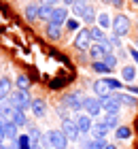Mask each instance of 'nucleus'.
I'll list each match as a JSON object with an SVG mask.
<instances>
[{
    "mask_svg": "<svg viewBox=\"0 0 138 149\" xmlns=\"http://www.w3.org/2000/svg\"><path fill=\"white\" fill-rule=\"evenodd\" d=\"M102 100V111L108 113V115H119V109H121V104H123V100H121V94H110V96L106 98H100Z\"/></svg>",
    "mask_w": 138,
    "mask_h": 149,
    "instance_id": "obj_1",
    "label": "nucleus"
},
{
    "mask_svg": "<svg viewBox=\"0 0 138 149\" xmlns=\"http://www.w3.org/2000/svg\"><path fill=\"white\" fill-rule=\"evenodd\" d=\"M9 98H11V104L15 107V109H19V111L32 109V98H30V94L24 92V90H15Z\"/></svg>",
    "mask_w": 138,
    "mask_h": 149,
    "instance_id": "obj_2",
    "label": "nucleus"
},
{
    "mask_svg": "<svg viewBox=\"0 0 138 149\" xmlns=\"http://www.w3.org/2000/svg\"><path fill=\"white\" fill-rule=\"evenodd\" d=\"M83 102H85V98H83V94L81 92H70V94H66L64 98H62V102L60 104H64L66 109H70L74 113H79L83 109Z\"/></svg>",
    "mask_w": 138,
    "mask_h": 149,
    "instance_id": "obj_3",
    "label": "nucleus"
},
{
    "mask_svg": "<svg viewBox=\"0 0 138 149\" xmlns=\"http://www.w3.org/2000/svg\"><path fill=\"white\" fill-rule=\"evenodd\" d=\"M45 136H47V143H49L53 149H66L68 143H70V141L66 139V134L62 132V130H55V128H53V130H49Z\"/></svg>",
    "mask_w": 138,
    "mask_h": 149,
    "instance_id": "obj_4",
    "label": "nucleus"
},
{
    "mask_svg": "<svg viewBox=\"0 0 138 149\" xmlns=\"http://www.w3.org/2000/svg\"><path fill=\"white\" fill-rule=\"evenodd\" d=\"M60 130L66 134L68 141H79L81 139V130H79L77 121H74L72 117L70 119H62V128H60Z\"/></svg>",
    "mask_w": 138,
    "mask_h": 149,
    "instance_id": "obj_5",
    "label": "nucleus"
},
{
    "mask_svg": "<svg viewBox=\"0 0 138 149\" xmlns=\"http://www.w3.org/2000/svg\"><path fill=\"white\" fill-rule=\"evenodd\" d=\"M113 30L117 36H126L130 30V17L128 15H117L113 17Z\"/></svg>",
    "mask_w": 138,
    "mask_h": 149,
    "instance_id": "obj_6",
    "label": "nucleus"
},
{
    "mask_svg": "<svg viewBox=\"0 0 138 149\" xmlns=\"http://www.w3.org/2000/svg\"><path fill=\"white\" fill-rule=\"evenodd\" d=\"M83 109L89 117H98L102 113V100L100 98H85V102H83Z\"/></svg>",
    "mask_w": 138,
    "mask_h": 149,
    "instance_id": "obj_7",
    "label": "nucleus"
},
{
    "mask_svg": "<svg viewBox=\"0 0 138 149\" xmlns=\"http://www.w3.org/2000/svg\"><path fill=\"white\" fill-rule=\"evenodd\" d=\"M66 22H68V9H66L64 4H62V6H55V9H53V15H51V19H49V24L62 28Z\"/></svg>",
    "mask_w": 138,
    "mask_h": 149,
    "instance_id": "obj_8",
    "label": "nucleus"
},
{
    "mask_svg": "<svg viewBox=\"0 0 138 149\" xmlns=\"http://www.w3.org/2000/svg\"><path fill=\"white\" fill-rule=\"evenodd\" d=\"M74 47H77V49H89V47H92V32L87 28L77 32V36H74Z\"/></svg>",
    "mask_w": 138,
    "mask_h": 149,
    "instance_id": "obj_9",
    "label": "nucleus"
},
{
    "mask_svg": "<svg viewBox=\"0 0 138 149\" xmlns=\"http://www.w3.org/2000/svg\"><path fill=\"white\" fill-rule=\"evenodd\" d=\"M92 119H94V117H89L87 113H85V115H77V117H74V121H77L81 134H92V128H94V121H92Z\"/></svg>",
    "mask_w": 138,
    "mask_h": 149,
    "instance_id": "obj_10",
    "label": "nucleus"
},
{
    "mask_svg": "<svg viewBox=\"0 0 138 149\" xmlns=\"http://www.w3.org/2000/svg\"><path fill=\"white\" fill-rule=\"evenodd\" d=\"M94 94L98 98H106V96H110L113 94V90H110V85L106 83V79H98L94 83Z\"/></svg>",
    "mask_w": 138,
    "mask_h": 149,
    "instance_id": "obj_11",
    "label": "nucleus"
},
{
    "mask_svg": "<svg viewBox=\"0 0 138 149\" xmlns=\"http://www.w3.org/2000/svg\"><path fill=\"white\" fill-rule=\"evenodd\" d=\"M26 19L28 22H38L40 19V4L36 2H30L26 6Z\"/></svg>",
    "mask_w": 138,
    "mask_h": 149,
    "instance_id": "obj_12",
    "label": "nucleus"
},
{
    "mask_svg": "<svg viewBox=\"0 0 138 149\" xmlns=\"http://www.w3.org/2000/svg\"><path fill=\"white\" fill-rule=\"evenodd\" d=\"M106 134H108V126H106L102 119H100V121H96L94 128H92V136H94V139H104Z\"/></svg>",
    "mask_w": 138,
    "mask_h": 149,
    "instance_id": "obj_13",
    "label": "nucleus"
},
{
    "mask_svg": "<svg viewBox=\"0 0 138 149\" xmlns=\"http://www.w3.org/2000/svg\"><path fill=\"white\" fill-rule=\"evenodd\" d=\"M2 132H4V139H9L11 143H15L17 141V136H19V128L13 124V121H9L4 128H2Z\"/></svg>",
    "mask_w": 138,
    "mask_h": 149,
    "instance_id": "obj_14",
    "label": "nucleus"
},
{
    "mask_svg": "<svg viewBox=\"0 0 138 149\" xmlns=\"http://www.w3.org/2000/svg\"><path fill=\"white\" fill-rule=\"evenodd\" d=\"M32 113L36 115V117H43V115L47 113V102L43 98H34L32 100Z\"/></svg>",
    "mask_w": 138,
    "mask_h": 149,
    "instance_id": "obj_15",
    "label": "nucleus"
},
{
    "mask_svg": "<svg viewBox=\"0 0 138 149\" xmlns=\"http://www.w3.org/2000/svg\"><path fill=\"white\" fill-rule=\"evenodd\" d=\"M89 53H92L94 62H100V60L106 56V49H104V45H100V43H94L92 47H89Z\"/></svg>",
    "mask_w": 138,
    "mask_h": 149,
    "instance_id": "obj_16",
    "label": "nucleus"
},
{
    "mask_svg": "<svg viewBox=\"0 0 138 149\" xmlns=\"http://www.w3.org/2000/svg\"><path fill=\"white\" fill-rule=\"evenodd\" d=\"M89 32H92V40H94V43H100V45H106L108 43V38L104 36V30L98 28V26H94Z\"/></svg>",
    "mask_w": 138,
    "mask_h": 149,
    "instance_id": "obj_17",
    "label": "nucleus"
},
{
    "mask_svg": "<svg viewBox=\"0 0 138 149\" xmlns=\"http://www.w3.org/2000/svg\"><path fill=\"white\" fill-rule=\"evenodd\" d=\"M11 87H13V83H11V79L9 77H0V98H6V96H11Z\"/></svg>",
    "mask_w": 138,
    "mask_h": 149,
    "instance_id": "obj_18",
    "label": "nucleus"
},
{
    "mask_svg": "<svg viewBox=\"0 0 138 149\" xmlns=\"http://www.w3.org/2000/svg\"><path fill=\"white\" fill-rule=\"evenodd\" d=\"M15 143H17V149H32V147H34L32 139H30V134H19Z\"/></svg>",
    "mask_w": 138,
    "mask_h": 149,
    "instance_id": "obj_19",
    "label": "nucleus"
},
{
    "mask_svg": "<svg viewBox=\"0 0 138 149\" xmlns=\"http://www.w3.org/2000/svg\"><path fill=\"white\" fill-rule=\"evenodd\" d=\"M98 28H102V30L113 28V17H110L108 13H100L98 15Z\"/></svg>",
    "mask_w": 138,
    "mask_h": 149,
    "instance_id": "obj_20",
    "label": "nucleus"
},
{
    "mask_svg": "<svg viewBox=\"0 0 138 149\" xmlns=\"http://www.w3.org/2000/svg\"><path fill=\"white\" fill-rule=\"evenodd\" d=\"M87 9H89L87 2H74V4H72V15H74V17H83V15L87 13Z\"/></svg>",
    "mask_w": 138,
    "mask_h": 149,
    "instance_id": "obj_21",
    "label": "nucleus"
},
{
    "mask_svg": "<svg viewBox=\"0 0 138 149\" xmlns=\"http://www.w3.org/2000/svg\"><path fill=\"white\" fill-rule=\"evenodd\" d=\"M121 79L123 81H128V83H130V81H134L136 79V68H134V66H123V70H121Z\"/></svg>",
    "mask_w": 138,
    "mask_h": 149,
    "instance_id": "obj_22",
    "label": "nucleus"
},
{
    "mask_svg": "<svg viewBox=\"0 0 138 149\" xmlns=\"http://www.w3.org/2000/svg\"><path fill=\"white\" fill-rule=\"evenodd\" d=\"M102 121L108 126V130H117V128H119V115H108V113H106Z\"/></svg>",
    "mask_w": 138,
    "mask_h": 149,
    "instance_id": "obj_23",
    "label": "nucleus"
},
{
    "mask_svg": "<svg viewBox=\"0 0 138 149\" xmlns=\"http://www.w3.org/2000/svg\"><path fill=\"white\" fill-rule=\"evenodd\" d=\"M13 124H15L17 128H21V126H28V119H26V113L24 111H19V109H15V115H13Z\"/></svg>",
    "mask_w": 138,
    "mask_h": 149,
    "instance_id": "obj_24",
    "label": "nucleus"
},
{
    "mask_svg": "<svg viewBox=\"0 0 138 149\" xmlns=\"http://www.w3.org/2000/svg\"><path fill=\"white\" fill-rule=\"evenodd\" d=\"M115 136L119 139V141H128L130 136H132V128H128V126H119L115 130Z\"/></svg>",
    "mask_w": 138,
    "mask_h": 149,
    "instance_id": "obj_25",
    "label": "nucleus"
},
{
    "mask_svg": "<svg viewBox=\"0 0 138 149\" xmlns=\"http://www.w3.org/2000/svg\"><path fill=\"white\" fill-rule=\"evenodd\" d=\"M28 134H30L32 143H40V141H43V134H40V130L34 124H28Z\"/></svg>",
    "mask_w": 138,
    "mask_h": 149,
    "instance_id": "obj_26",
    "label": "nucleus"
},
{
    "mask_svg": "<svg viewBox=\"0 0 138 149\" xmlns=\"http://www.w3.org/2000/svg\"><path fill=\"white\" fill-rule=\"evenodd\" d=\"M108 143H106V139H94L92 136V141H87V147L85 149H104Z\"/></svg>",
    "mask_w": 138,
    "mask_h": 149,
    "instance_id": "obj_27",
    "label": "nucleus"
},
{
    "mask_svg": "<svg viewBox=\"0 0 138 149\" xmlns=\"http://www.w3.org/2000/svg\"><path fill=\"white\" fill-rule=\"evenodd\" d=\"M15 85H17V90L28 92V87H30V77H26V74H19V77L15 79Z\"/></svg>",
    "mask_w": 138,
    "mask_h": 149,
    "instance_id": "obj_28",
    "label": "nucleus"
},
{
    "mask_svg": "<svg viewBox=\"0 0 138 149\" xmlns=\"http://www.w3.org/2000/svg\"><path fill=\"white\" fill-rule=\"evenodd\" d=\"M47 36H49L51 40H58L60 36H62V28H58V26H47Z\"/></svg>",
    "mask_w": 138,
    "mask_h": 149,
    "instance_id": "obj_29",
    "label": "nucleus"
},
{
    "mask_svg": "<svg viewBox=\"0 0 138 149\" xmlns=\"http://www.w3.org/2000/svg\"><path fill=\"white\" fill-rule=\"evenodd\" d=\"M92 70L98 72V74H106V72H110V68H108L104 62H102V60H100V62H94V64H92Z\"/></svg>",
    "mask_w": 138,
    "mask_h": 149,
    "instance_id": "obj_30",
    "label": "nucleus"
},
{
    "mask_svg": "<svg viewBox=\"0 0 138 149\" xmlns=\"http://www.w3.org/2000/svg\"><path fill=\"white\" fill-rule=\"evenodd\" d=\"M53 9H55V6L40 4V19H47V22H49V19H51V15H53Z\"/></svg>",
    "mask_w": 138,
    "mask_h": 149,
    "instance_id": "obj_31",
    "label": "nucleus"
},
{
    "mask_svg": "<svg viewBox=\"0 0 138 149\" xmlns=\"http://www.w3.org/2000/svg\"><path fill=\"white\" fill-rule=\"evenodd\" d=\"M102 62H104L108 68H113V66H117V56L115 53H106V56L102 58Z\"/></svg>",
    "mask_w": 138,
    "mask_h": 149,
    "instance_id": "obj_32",
    "label": "nucleus"
},
{
    "mask_svg": "<svg viewBox=\"0 0 138 149\" xmlns=\"http://www.w3.org/2000/svg\"><path fill=\"white\" fill-rule=\"evenodd\" d=\"M11 107H13V104H11V98H9V96H6V98H0V113H6Z\"/></svg>",
    "mask_w": 138,
    "mask_h": 149,
    "instance_id": "obj_33",
    "label": "nucleus"
},
{
    "mask_svg": "<svg viewBox=\"0 0 138 149\" xmlns=\"http://www.w3.org/2000/svg\"><path fill=\"white\" fill-rule=\"evenodd\" d=\"M83 22H87V24L96 22V13H94V9H92V6H89V9H87V13L83 15Z\"/></svg>",
    "mask_w": 138,
    "mask_h": 149,
    "instance_id": "obj_34",
    "label": "nucleus"
},
{
    "mask_svg": "<svg viewBox=\"0 0 138 149\" xmlns=\"http://www.w3.org/2000/svg\"><path fill=\"white\" fill-rule=\"evenodd\" d=\"M121 100H123V104H128V107H136V98H134V96H128V94H121Z\"/></svg>",
    "mask_w": 138,
    "mask_h": 149,
    "instance_id": "obj_35",
    "label": "nucleus"
},
{
    "mask_svg": "<svg viewBox=\"0 0 138 149\" xmlns=\"http://www.w3.org/2000/svg\"><path fill=\"white\" fill-rule=\"evenodd\" d=\"M66 26H68V28H70V30H77L79 26H81V19L72 17V19H68V22H66Z\"/></svg>",
    "mask_w": 138,
    "mask_h": 149,
    "instance_id": "obj_36",
    "label": "nucleus"
},
{
    "mask_svg": "<svg viewBox=\"0 0 138 149\" xmlns=\"http://www.w3.org/2000/svg\"><path fill=\"white\" fill-rule=\"evenodd\" d=\"M106 83L110 85V90H121V81L117 79H106Z\"/></svg>",
    "mask_w": 138,
    "mask_h": 149,
    "instance_id": "obj_37",
    "label": "nucleus"
},
{
    "mask_svg": "<svg viewBox=\"0 0 138 149\" xmlns=\"http://www.w3.org/2000/svg\"><path fill=\"white\" fill-rule=\"evenodd\" d=\"M108 43H110V47H121V38H119V36H113Z\"/></svg>",
    "mask_w": 138,
    "mask_h": 149,
    "instance_id": "obj_38",
    "label": "nucleus"
},
{
    "mask_svg": "<svg viewBox=\"0 0 138 149\" xmlns=\"http://www.w3.org/2000/svg\"><path fill=\"white\" fill-rule=\"evenodd\" d=\"M58 0H40V4H49V6H53Z\"/></svg>",
    "mask_w": 138,
    "mask_h": 149,
    "instance_id": "obj_39",
    "label": "nucleus"
},
{
    "mask_svg": "<svg viewBox=\"0 0 138 149\" xmlns=\"http://www.w3.org/2000/svg\"><path fill=\"white\" fill-rule=\"evenodd\" d=\"M62 2H64V6H72L74 2H77V0H62Z\"/></svg>",
    "mask_w": 138,
    "mask_h": 149,
    "instance_id": "obj_40",
    "label": "nucleus"
},
{
    "mask_svg": "<svg viewBox=\"0 0 138 149\" xmlns=\"http://www.w3.org/2000/svg\"><path fill=\"white\" fill-rule=\"evenodd\" d=\"M130 53H132V58H134L136 62H138V51H136V49H130Z\"/></svg>",
    "mask_w": 138,
    "mask_h": 149,
    "instance_id": "obj_41",
    "label": "nucleus"
},
{
    "mask_svg": "<svg viewBox=\"0 0 138 149\" xmlns=\"http://www.w3.org/2000/svg\"><path fill=\"white\" fill-rule=\"evenodd\" d=\"M128 90H130V92H132V94H138V87H136V85H130V87H128Z\"/></svg>",
    "mask_w": 138,
    "mask_h": 149,
    "instance_id": "obj_42",
    "label": "nucleus"
},
{
    "mask_svg": "<svg viewBox=\"0 0 138 149\" xmlns=\"http://www.w3.org/2000/svg\"><path fill=\"white\" fill-rule=\"evenodd\" d=\"M113 4H115V6H121V4H123V0H113Z\"/></svg>",
    "mask_w": 138,
    "mask_h": 149,
    "instance_id": "obj_43",
    "label": "nucleus"
},
{
    "mask_svg": "<svg viewBox=\"0 0 138 149\" xmlns=\"http://www.w3.org/2000/svg\"><path fill=\"white\" fill-rule=\"evenodd\" d=\"M2 141H4V132L0 130V145H2Z\"/></svg>",
    "mask_w": 138,
    "mask_h": 149,
    "instance_id": "obj_44",
    "label": "nucleus"
},
{
    "mask_svg": "<svg viewBox=\"0 0 138 149\" xmlns=\"http://www.w3.org/2000/svg\"><path fill=\"white\" fill-rule=\"evenodd\" d=\"M32 149H43V147H40V143H34V147Z\"/></svg>",
    "mask_w": 138,
    "mask_h": 149,
    "instance_id": "obj_45",
    "label": "nucleus"
},
{
    "mask_svg": "<svg viewBox=\"0 0 138 149\" xmlns=\"http://www.w3.org/2000/svg\"><path fill=\"white\" fill-rule=\"evenodd\" d=\"M104 149H117V147H115V145H106Z\"/></svg>",
    "mask_w": 138,
    "mask_h": 149,
    "instance_id": "obj_46",
    "label": "nucleus"
},
{
    "mask_svg": "<svg viewBox=\"0 0 138 149\" xmlns=\"http://www.w3.org/2000/svg\"><path fill=\"white\" fill-rule=\"evenodd\" d=\"M77 2H87V4H89V0H77Z\"/></svg>",
    "mask_w": 138,
    "mask_h": 149,
    "instance_id": "obj_47",
    "label": "nucleus"
},
{
    "mask_svg": "<svg viewBox=\"0 0 138 149\" xmlns=\"http://www.w3.org/2000/svg\"><path fill=\"white\" fill-rule=\"evenodd\" d=\"M102 2H113V0H102Z\"/></svg>",
    "mask_w": 138,
    "mask_h": 149,
    "instance_id": "obj_48",
    "label": "nucleus"
},
{
    "mask_svg": "<svg viewBox=\"0 0 138 149\" xmlns=\"http://www.w3.org/2000/svg\"><path fill=\"white\" fill-rule=\"evenodd\" d=\"M132 2H136V4H138V0H132Z\"/></svg>",
    "mask_w": 138,
    "mask_h": 149,
    "instance_id": "obj_49",
    "label": "nucleus"
},
{
    "mask_svg": "<svg viewBox=\"0 0 138 149\" xmlns=\"http://www.w3.org/2000/svg\"><path fill=\"white\" fill-rule=\"evenodd\" d=\"M136 26H138V24H136Z\"/></svg>",
    "mask_w": 138,
    "mask_h": 149,
    "instance_id": "obj_50",
    "label": "nucleus"
}]
</instances>
